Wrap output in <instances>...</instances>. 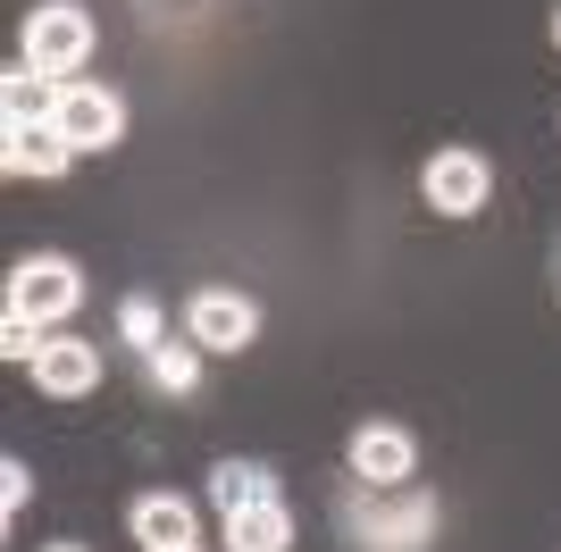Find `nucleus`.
Segmentation results:
<instances>
[{
    "instance_id": "0eeeda50",
    "label": "nucleus",
    "mask_w": 561,
    "mask_h": 552,
    "mask_svg": "<svg viewBox=\"0 0 561 552\" xmlns=\"http://www.w3.org/2000/svg\"><path fill=\"white\" fill-rule=\"evenodd\" d=\"M34 386H43L50 402L93 393V386H101V344H84V335H50V344L34 352Z\"/></svg>"
},
{
    "instance_id": "6ab92c4d",
    "label": "nucleus",
    "mask_w": 561,
    "mask_h": 552,
    "mask_svg": "<svg viewBox=\"0 0 561 552\" xmlns=\"http://www.w3.org/2000/svg\"><path fill=\"white\" fill-rule=\"evenodd\" d=\"M553 43H561V9H553Z\"/></svg>"
},
{
    "instance_id": "1a4fd4ad",
    "label": "nucleus",
    "mask_w": 561,
    "mask_h": 552,
    "mask_svg": "<svg viewBox=\"0 0 561 552\" xmlns=\"http://www.w3.org/2000/svg\"><path fill=\"white\" fill-rule=\"evenodd\" d=\"M126 528H135L142 552H160V544H202V536H193V503H185V494H135Z\"/></svg>"
},
{
    "instance_id": "4468645a",
    "label": "nucleus",
    "mask_w": 561,
    "mask_h": 552,
    "mask_svg": "<svg viewBox=\"0 0 561 552\" xmlns=\"http://www.w3.org/2000/svg\"><path fill=\"white\" fill-rule=\"evenodd\" d=\"M50 335H43V319H25V310H9L0 319V360H18V368H34V352H43Z\"/></svg>"
},
{
    "instance_id": "9b49d317",
    "label": "nucleus",
    "mask_w": 561,
    "mask_h": 552,
    "mask_svg": "<svg viewBox=\"0 0 561 552\" xmlns=\"http://www.w3.org/2000/svg\"><path fill=\"white\" fill-rule=\"evenodd\" d=\"M59 76H43V68H18V76H0V110H9V126H50L59 117Z\"/></svg>"
},
{
    "instance_id": "423d86ee",
    "label": "nucleus",
    "mask_w": 561,
    "mask_h": 552,
    "mask_svg": "<svg viewBox=\"0 0 561 552\" xmlns=\"http://www.w3.org/2000/svg\"><path fill=\"white\" fill-rule=\"evenodd\" d=\"M50 126H59V135L76 142V160H84V151H110V142L126 135V101H117L110 84H84V76H76V84L59 92V117H50Z\"/></svg>"
},
{
    "instance_id": "9d476101",
    "label": "nucleus",
    "mask_w": 561,
    "mask_h": 552,
    "mask_svg": "<svg viewBox=\"0 0 561 552\" xmlns=\"http://www.w3.org/2000/svg\"><path fill=\"white\" fill-rule=\"evenodd\" d=\"M210 503L227 510H260V503H277V469H268V460H218L210 469Z\"/></svg>"
},
{
    "instance_id": "7ed1b4c3",
    "label": "nucleus",
    "mask_w": 561,
    "mask_h": 552,
    "mask_svg": "<svg viewBox=\"0 0 561 552\" xmlns=\"http://www.w3.org/2000/svg\"><path fill=\"white\" fill-rule=\"evenodd\" d=\"M185 335L202 352H252L260 335V301L252 294H234V285H202V294L185 301Z\"/></svg>"
},
{
    "instance_id": "a211bd4d",
    "label": "nucleus",
    "mask_w": 561,
    "mask_h": 552,
    "mask_svg": "<svg viewBox=\"0 0 561 552\" xmlns=\"http://www.w3.org/2000/svg\"><path fill=\"white\" fill-rule=\"evenodd\" d=\"M160 552H202V544H160Z\"/></svg>"
},
{
    "instance_id": "dca6fc26",
    "label": "nucleus",
    "mask_w": 561,
    "mask_h": 552,
    "mask_svg": "<svg viewBox=\"0 0 561 552\" xmlns=\"http://www.w3.org/2000/svg\"><path fill=\"white\" fill-rule=\"evenodd\" d=\"M25 503H34V469H25V460L9 452V460H0V519H18Z\"/></svg>"
},
{
    "instance_id": "6e6552de",
    "label": "nucleus",
    "mask_w": 561,
    "mask_h": 552,
    "mask_svg": "<svg viewBox=\"0 0 561 552\" xmlns=\"http://www.w3.org/2000/svg\"><path fill=\"white\" fill-rule=\"evenodd\" d=\"M0 168H9V176H34V184H59V176L76 168V142L59 135V126H9Z\"/></svg>"
},
{
    "instance_id": "2eb2a0df",
    "label": "nucleus",
    "mask_w": 561,
    "mask_h": 552,
    "mask_svg": "<svg viewBox=\"0 0 561 552\" xmlns=\"http://www.w3.org/2000/svg\"><path fill=\"white\" fill-rule=\"evenodd\" d=\"M117 326H126V344H142V352H151V344H168V326H160V301H126V310H117Z\"/></svg>"
},
{
    "instance_id": "ddd939ff",
    "label": "nucleus",
    "mask_w": 561,
    "mask_h": 552,
    "mask_svg": "<svg viewBox=\"0 0 561 552\" xmlns=\"http://www.w3.org/2000/svg\"><path fill=\"white\" fill-rule=\"evenodd\" d=\"M142 368H151V386H160V393H193V386H202V344H193V335H185V344H151Z\"/></svg>"
},
{
    "instance_id": "f3484780",
    "label": "nucleus",
    "mask_w": 561,
    "mask_h": 552,
    "mask_svg": "<svg viewBox=\"0 0 561 552\" xmlns=\"http://www.w3.org/2000/svg\"><path fill=\"white\" fill-rule=\"evenodd\" d=\"M43 552H93V544H43Z\"/></svg>"
},
{
    "instance_id": "f03ea898",
    "label": "nucleus",
    "mask_w": 561,
    "mask_h": 552,
    "mask_svg": "<svg viewBox=\"0 0 561 552\" xmlns=\"http://www.w3.org/2000/svg\"><path fill=\"white\" fill-rule=\"evenodd\" d=\"M84 301V268H76L68 252H34V260H18V276H9V310H25V319H43V326H59Z\"/></svg>"
},
{
    "instance_id": "39448f33",
    "label": "nucleus",
    "mask_w": 561,
    "mask_h": 552,
    "mask_svg": "<svg viewBox=\"0 0 561 552\" xmlns=\"http://www.w3.org/2000/svg\"><path fill=\"white\" fill-rule=\"evenodd\" d=\"M344 460H352V478L369 485V494H394V485H411V469H420V444H411V427L377 418V427H352Z\"/></svg>"
},
{
    "instance_id": "20e7f679",
    "label": "nucleus",
    "mask_w": 561,
    "mask_h": 552,
    "mask_svg": "<svg viewBox=\"0 0 561 552\" xmlns=\"http://www.w3.org/2000/svg\"><path fill=\"white\" fill-rule=\"evenodd\" d=\"M420 193H427V209H436V218H478V209H486V193H494L486 151H436V160L420 168Z\"/></svg>"
},
{
    "instance_id": "f8f14e48",
    "label": "nucleus",
    "mask_w": 561,
    "mask_h": 552,
    "mask_svg": "<svg viewBox=\"0 0 561 552\" xmlns=\"http://www.w3.org/2000/svg\"><path fill=\"white\" fill-rule=\"evenodd\" d=\"M285 544H294V510L285 503H260V510L227 519V552H285Z\"/></svg>"
},
{
    "instance_id": "f257e3e1",
    "label": "nucleus",
    "mask_w": 561,
    "mask_h": 552,
    "mask_svg": "<svg viewBox=\"0 0 561 552\" xmlns=\"http://www.w3.org/2000/svg\"><path fill=\"white\" fill-rule=\"evenodd\" d=\"M84 59H93V18H84L76 0H43V9H25V68L76 84Z\"/></svg>"
}]
</instances>
